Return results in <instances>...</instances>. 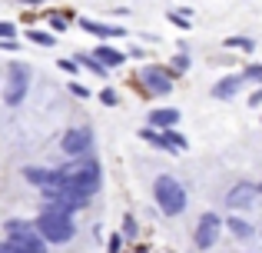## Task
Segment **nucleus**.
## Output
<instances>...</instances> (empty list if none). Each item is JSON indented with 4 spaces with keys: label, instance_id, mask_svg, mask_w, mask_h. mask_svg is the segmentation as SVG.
I'll list each match as a JSON object with an SVG mask.
<instances>
[{
    "label": "nucleus",
    "instance_id": "obj_18",
    "mask_svg": "<svg viewBox=\"0 0 262 253\" xmlns=\"http://www.w3.org/2000/svg\"><path fill=\"white\" fill-rule=\"evenodd\" d=\"M189 67H192V57H189V53H183V50H176L173 60L166 64V70L173 73V80H176V77H183V73H189Z\"/></svg>",
    "mask_w": 262,
    "mask_h": 253
},
{
    "label": "nucleus",
    "instance_id": "obj_14",
    "mask_svg": "<svg viewBox=\"0 0 262 253\" xmlns=\"http://www.w3.org/2000/svg\"><path fill=\"white\" fill-rule=\"evenodd\" d=\"M243 87H246L243 73H226V77H219L216 84H212V97L216 100H232V97L243 93Z\"/></svg>",
    "mask_w": 262,
    "mask_h": 253
},
{
    "label": "nucleus",
    "instance_id": "obj_17",
    "mask_svg": "<svg viewBox=\"0 0 262 253\" xmlns=\"http://www.w3.org/2000/svg\"><path fill=\"white\" fill-rule=\"evenodd\" d=\"M226 50H236V53H256V40L246 37V33H232V37L223 40Z\"/></svg>",
    "mask_w": 262,
    "mask_h": 253
},
{
    "label": "nucleus",
    "instance_id": "obj_9",
    "mask_svg": "<svg viewBox=\"0 0 262 253\" xmlns=\"http://www.w3.org/2000/svg\"><path fill=\"white\" fill-rule=\"evenodd\" d=\"M30 93V67L27 64H10L4 77V104L7 107H20L24 97Z\"/></svg>",
    "mask_w": 262,
    "mask_h": 253
},
{
    "label": "nucleus",
    "instance_id": "obj_3",
    "mask_svg": "<svg viewBox=\"0 0 262 253\" xmlns=\"http://www.w3.org/2000/svg\"><path fill=\"white\" fill-rule=\"evenodd\" d=\"M33 230L40 233L43 243H70L77 237V223L73 217H53V213H40L33 220Z\"/></svg>",
    "mask_w": 262,
    "mask_h": 253
},
{
    "label": "nucleus",
    "instance_id": "obj_15",
    "mask_svg": "<svg viewBox=\"0 0 262 253\" xmlns=\"http://www.w3.org/2000/svg\"><path fill=\"white\" fill-rule=\"evenodd\" d=\"M179 120H183V113H179L176 107H156V110H149L146 127H153V130H176Z\"/></svg>",
    "mask_w": 262,
    "mask_h": 253
},
{
    "label": "nucleus",
    "instance_id": "obj_28",
    "mask_svg": "<svg viewBox=\"0 0 262 253\" xmlns=\"http://www.w3.org/2000/svg\"><path fill=\"white\" fill-rule=\"evenodd\" d=\"M57 70H67V73H80V67H77V60H73V57H63V60H57Z\"/></svg>",
    "mask_w": 262,
    "mask_h": 253
},
{
    "label": "nucleus",
    "instance_id": "obj_23",
    "mask_svg": "<svg viewBox=\"0 0 262 253\" xmlns=\"http://www.w3.org/2000/svg\"><path fill=\"white\" fill-rule=\"evenodd\" d=\"M140 137L149 143V147H156V150H163L166 153V140H163V130H153V127H143L140 130Z\"/></svg>",
    "mask_w": 262,
    "mask_h": 253
},
{
    "label": "nucleus",
    "instance_id": "obj_39",
    "mask_svg": "<svg viewBox=\"0 0 262 253\" xmlns=\"http://www.w3.org/2000/svg\"><path fill=\"white\" fill-rule=\"evenodd\" d=\"M259 237H262V227H259Z\"/></svg>",
    "mask_w": 262,
    "mask_h": 253
},
{
    "label": "nucleus",
    "instance_id": "obj_37",
    "mask_svg": "<svg viewBox=\"0 0 262 253\" xmlns=\"http://www.w3.org/2000/svg\"><path fill=\"white\" fill-rule=\"evenodd\" d=\"M133 253H149V250H146V247H136V250H133Z\"/></svg>",
    "mask_w": 262,
    "mask_h": 253
},
{
    "label": "nucleus",
    "instance_id": "obj_27",
    "mask_svg": "<svg viewBox=\"0 0 262 253\" xmlns=\"http://www.w3.org/2000/svg\"><path fill=\"white\" fill-rule=\"evenodd\" d=\"M67 17H70V13H50V27L57 33H63L67 30Z\"/></svg>",
    "mask_w": 262,
    "mask_h": 253
},
{
    "label": "nucleus",
    "instance_id": "obj_4",
    "mask_svg": "<svg viewBox=\"0 0 262 253\" xmlns=\"http://www.w3.org/2000/svg\"><path fill=\"white\" fill-rule=\"evenodd\" d=\"M4 240L20 253H47V243L40 240V233L33 230V223L27 220H7L4 223Z\"/></svg>",
    "mask_w": 262,
    "mask_h": 253
},
{
    "label": "nucleus",
    "instance_id": "obj_35",
    "mask_svg": "<svg viewBox=\"0 0 262 253\" xmlns=\"http://www.w3.org/2000/svg\"><path fill=\"white\" fill-rule=\"evenodd\" d=\"M0 253H20V250H17V247H10V243L4 240V243H0Z\"/></svg>",
    "mask_w": 262,
    "mask_h": 253
},
{
    "label": "nucleus",
    "instance_id": "obj_24",
    "mask_svg": "<svg viewBox=\"0 0 262 253\" xmlns=\"http://www.w3.org/2000/svg\"><path fill=\"white\" fill-rule=\"evenodd\" d=\"M120 237H123V240H136V237H140V223H136V217H133V213L123 217V230H120Z\"/></svg>",
    "mask_w": 262,
    "mask_h": 253
},
{
    "label": "nucleus",
    "instance_id": "obj_30",
    "mask_svg": "<svg viewBox=\"0 0 262 253\" xmlns=\"http://www.w3.org/2000/svg\"><path fill=\"white\" fill-rule=\"evenodd\" d=\"M70 93H73V97H80V100H86V97H90V90H86L83 84H77V80H70Z\"/></svg>",
    "mask_w": 262,
    "mask_h": 253
},
{
    "label": "nucleus",
    "instance_id": "obj_22",
    "mask_svg": "<svg viewBox=\"0 0 262 253\" xmlns=\"http://www.w3.org/2000/svg\"><path fill=\"white\" fill-rule=\"evenodd\" d=\"M27 40H30V44H37V47H57V37H53L50 30H27Z\"/></svg>",
    "mask_w": 262,
    "mask_h": 253
},
{
    "label": "nucleus",
    "instance_id": "obj_29",
    "mask_svg": "<svg viewBox=\"0 0 262 253\" xmlns=\"http://www.w3.org/2000/svg\"><path fill=\"white\" fill-rule=\"evenodd\" d=\"M13 33H17V27L10 20H0V40H13Z\"/></svg>",
    "mask_w": 262,
    "mask_h": 253
},
{
    "label": "nucleus",
    "instance_id": "obj_6",
    "mask_svg": "<svg viewBox=\"0 0 262 253\" xmlns=\"http://www.w3.org/2000/svg\"><path fill=\"white\" fill-rule=\"evenodd\" d=\"M136 84H140L149 97H169L176 80H173V73H169L163 64H146V67L136 70Z\"/></svg>",
    "mask_w": 262,
    "mask_h": 253
},
{
    "label": "nucleus",
    "instance_id": "obj_33",
    "mask_svg": "<svg viewBox=\"0 0 262 253\" xmlns=\"http://www.w3.org/2000/svg\"><path fill=\"white\" fill-rule=\"evenodd\" d=\"M0 50H20L17 37H13V40H0Z\"/></svg>",
    "mask_w": 262,
    "mask_h": 253
},
{
    "label": "nucleus",
    "instance_id": "obj_36",
    "mask_svg": "<svg viewBox=\"0 0 262 253\" xmlns=\"http://www.w3.org/2000/svg\"><path fill=\"white\" fill-rule=\"evenodd\" d=\"M20 4H24V7H40L43 0H20Z\"/></svg>",
    "mask_w": 262,
    "mask_h": 253
},
{
    "label": "nucleus",
    "instance_id": "obj_20",
    "mask_svg": "<svg viewBox=\"0 0 262 253\" xmlns=\"http://www.w3.org/2000/svg\"><path fill=\"white\" fill-rule=\"evenodd\" d=\"M73 60H77V67H86L90 73H96V77H106V73H110L106 67H103L100 60L93 57V53H83V50H80V53H77V57H73Z\"/></svg>",
    "mask_w": 262,
    "mask_h": 253
},
{
    "label": "nucleus",
    "instance_id": "obj_34",
    "mask_svg": "<svg viewBox=\"0 0 262 253\" xmlns=\"http://www.w3.org/2000/svg\"><path fill=\"white\" fill-rule=\"evenodd\" d=\"M126 57H133V60H143V57H146V50H143V47H129V53H126Z\"/></svg>",
    "mask_w": 262,
    "mask_h": 253
},
{
    "label": "nucleus",
    "instance_id": "obj_10",
    "mask_svg": "<svg viewBox=\"0 0 262 253\" xmlns=\"http://www.w3.org/2000/svg\"><path fill=\"white\" fill-rule=\"evenodd\" d=\"M60 150H63L70 160L90 157L93 153V130L90 127H70L63 137H60Z\"/></svg>",
    "mask_w": 262,
    "mask_h": 253
},
{
    "label": "nucleus",
    "instance_id": "obj_16",
    "mask_svg": "<svg viewBox=\"0 0 262 253\" xmlns=\"http://www.w3.org/2000/svg\"><path fill=\"white\" fill-rule=\"evenodd\" d=\"M93 57L100 60V64L106 67V70H116V67H123V64H126V53H123V50H116L113 44H100V47L93 50Z\"/></svg>",
    "mask_w": 262,
    "mask_h": 253
},
{
    "label": "nucleus",
    "instance_id": "obj_21",
    "mask_svg": "<svg viewBox=\"0 0 262 253\" xmlns=\"http://www.w3.org/2000/svg\"><path fill=\"white\" fill-rule=\"evenodd\" d=\"M166 20L173 27H179V30H189V27H192V10H189V7H176V10L166 13Z\"/></svg>",
    "mask_w": 262,
    "mask_h": 253
},
{
    "label": "nucleus",
    "instance_id": "obj_11",
    "mask_svg": "<svg viewBox=\"0 0 262 253\" xmlns=\"http://www.w3.org/2000/svg\"><path fill=\"white\" fill-rule=\"evenodd\" d=\"M24 177L30 187H37L40 193H47V190H60L63 187V177H60V167H24Z\"/></svg>",
    "mask_w": 262,
    "mask_h": 253
},
{
    "label": "nucleus",
    "instance_id": "obj_1",
    "mask_svg": "<svg viewBox=\"0 0 262 253\" xmlns=\"http://www.w3.org/2000/svg\"><path fill=\"white\" fill-rule=\"evenodd\" d=\"M60 177H63V187L67 190L86 197V200L103 187V170H100V163H96L93 153L80 157V160H70L67 167H60Z\"/></svg>",
    "mask_w": 262,
    "mask_h": 253
},
{
    "label": "nucleus",
    "instance_id": "obj_7",
    "mask_svg": "<svg viewBox=\"0 0 262 253\" xmlns=\"http://www.w3.org/2000/svg\"><path fill=\"white\" fill-rule=\"evenodd\" d=\"M223 230H226V220L216 213V210L199 213L196 227H192V247L196 250H212L219 243V237H223Z\"/></svg>",
    "mask_w": 262,
    "mask_h": 253
},
{
    "label": "nucleus",
    "instance_id": "obj_12",
    "mask_svg": "<svg viewBox=\"0 0 262 253\" xmlns=\"http://www.w3.org/2000/svg\"><path fill=\"white\" fill-rule=\"evenodd\" d=\"M80 30L90 33V37H100V40H120V37H126V27L103 24V20H93V17H80Z\"/></svg>",
    "mask_w": 262,
    "mask_h": 253
},
{
    "label": "nucleus",
    "instance_id": "obj_31",
    "mask_svg": "<svg viewBox=\"0 0 262 253\" xmlns=\"http://www.w3.org/2000/svg\"><path fill=\"white\" fill-rule=\"evenodd\" d=\"M106 250H110V253H120V250H123V237H120V233H113V237L106 240Z\"/></svg>",
    "mask_w": 262,
    "mask_h": 253
},
{
    "label": "nucleus",
    "instance_id": "obj_32",
    "mask_svg": "<svg viewBox=\"0 0 262 253\" xmlns=\"http://www.w3.org/2000/svg\"><path fill=\"white\" fill-rule=\"evenodd\" d=\"M246 104H249L252 110H256V107H262V87H256V90H252L249 97H246Z\"/></svg>",
    "mask_w": 262,
    "mask_h": 253
},
{
    "label": "nucleus",
    "instance_id": "obj_40",
    "mask_svg": "<svg viewBox=\"0 0 262 253\" xmlns=\"http://www.w3.org/2000/svg\"><path fill=\"white\" fill-rule=\"evenodd\" d=\"M249 253H252V250H249Z\"/></svg>",
    "mask_w": 262,
    "mask_h": 253
},
{
    "label": "nucleus",
    "instance_id": "obj_25",
    "mask_svg": "<svg viewBox=\"0 0 262 253\" xmlns=\"http://www.w3.org/2000/svg\"><path fill=\"white\" fill-rule=\"evenodd\" d=\"M239 73H243V80H246V84L262 87V64H259V60H256V64H249L246 70H239Z\"/></svg>",
    "mask_w": 262,
    "mask_h": 253
},
{
    "label": "nucleus",
    "instance_id": "obj_26",
    "mask_svg": "<svg viewBox=\"0 0 262 253\" xmlns=\"http://www.w3.org/2000/svg\"><path fill=\"white\" fill-rule=\"evenodd\" d=\"M100 104L103 107H116V104H120V97H116L113 87H103V90H100Z\"/></svg>",
    "mask_w": 262,
    "mask_h": 253
},
{
    "label": "nucleus",
    "instance_id": "obj_19",
    "mask_svg": "<svg viewBox=\"0 0 262 253\" xmlns=\"http://www.w3.org/2000/svg\"><path fill=\"white\" fill-rule=\"evenodd\" d=\"M163 140H166V153H183V150L189 147V140H186L179 130H163Z\"/></svg>",
    "mask_w": 262,
    "mask_h": 253
},
{
    "label": "nucleus",
    "instance_id": "obj_5",
    "mask_svg": "<svg viewBox=\"0 0 262 253\" xmlns=\"http://www.w3.org/2000/svg\"><path fill=\"white\" fill-rule=\"evenodd\" d=\"M86 207V197L73 193V190L60 187V190H47L43 203H40V213H53V217H73L77 210Z\"/></svg>",
    "mask_w": 262,
    "mask_h": 253
},
{
    "label": "nucleus",
    "instance_id": "obj_38",
    "mask_svg": "<svg viewBox=\"0 0 262 253\" xmlns=\"http://www.w3.org/2000/svg\"><path fill=\"white\" fill-rule=\"evenodd\" d=\"M259 200H262V180H259Z\"/></svg>",
    "mask_w": 262,
    "mask_h": 253
},
{
    "label": "nucleus",
    "instance_id": "obj_13",
    "mask_svg": "<svg viewBox=\"0 0 262 253\" xmlns=\"http://www.w3.org/2000/svg\"><path fill=\"white\" fill-rule=\"evenodd\" d=\"M223 220H226V230H229L236 240H243V243H249V240H256V237H259V227L249 220V217L229 213V217H223Z\"/></svg>",
    "mask_w": 262,
    "mask_h": 253
},
{
    "label": "nucleus",
    "instance_id": "obj_8",
    "mask_svg": "<svg viewBox=\"0 0 262 253\" xmlns=\"http://www.w3.org/2000/svg\"><path fill=\"white\" fill-rule=\"evenodd\" d=\"M256 207H259V183L236 180L229 190H226V210H229V213L246 217V213H252Z\"/></svg>",
    "mask_w": 262,
    "mask_h": 253
},
{
    "label": "nucleus",
    "instance_id": "obj_2",
    "mask_svg": "<svg viewBox=\"0 0 262 253\" xmlns=\"http://www.w3.org/2000/svg\"><path fill=\"white\" fill-rule=\"evenodd\" d=\"M153 200H156V207H160L163 217H179L189 207V193H186V187L173 173H160L153 180Z\"/></svg>",
    "mask_w": 262,
    "mask_h": 253
}]
</instances>
